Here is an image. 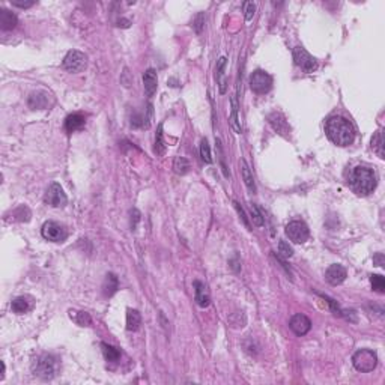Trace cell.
I'll list each match as a JSON object with an SVG mask.
<instances>
[{"instance_id": "1", "label": "cell", "mask_w": 385, "mask_h": 385, "mask_svg": "<svg viewBox=\"0 0 385 385\" xmlns=\"http://www.w3.org/2000/svg\"><path fill=\"white\" fill-rule=\"evenodd\" d=\"M325 132L327 137L337 146H348L355 140V129L352 124L342 116L330 118L325 124Z\"/></svg>"}, {"instance_id": "2", "label": "cell", "mask_w": 385, "mask_h": 385, "mask_svg": "<svg viewBox=\"0 0 385 385\" xmlns=\"http://www.w3.org/2000/svg\"><path fill=\"white\" fill-rule=\"evenodd\" d=\"M349 185L354 193L360 196H367L376 188V173L373 169L366 166H358L351 172Z\"/></svg>"}, {"instance_id": "3", "label": "cell", "mask_w": 385, "mask_h": 385, "mask_svg": "<svg viewBox=\"0 0 385 385\" xmlns=\"http://www.w3.org/2000/svg\"><path fill=\"white\" fill-rule=\"evenodd\" d=\"M56 369H57V361L53 355H41L35 363H33V373L41 378V379H53L56 375Z\"/></svg>"}, {"instance_id": "4", "label": "cell", "mask_w": 385, "mask_h": 385, "mask_svg": "<svg viewBox=\"0 0 385 385\" xmlns=\"http://www.w3.org/2000/svg\"><path fill=\"white\" fill-rule=\"evenodd\" d=\"M352 364L354 367L361 372V373H369L372 370H375V367L378 366V357L373 351L370 349H360L354 354L352 357Z\"/></svg>"}, {"instance_id": "5", "label": "cell", "mask_w": 385, "mask_h": 385, "mask_svg": "<svg viewBox=\"0 0 385 385\" xmlns=\"http://www.w3.org/2000/svg\"><path fill=\"white\" fill-rule=\"evenodd\" d=\"M286 237L293 243V244H304L307 240H309L310 237V230H309V226H307L304 221H299V220H295V221H290L286 229Z\"/></svg>"}, {"instance_id": "6", "label": "cell", "mask_w": 385, "mask_h": 385, "mask_svg": "<svg viewBox=\"0 0 385 385\" xmlns=\"http://www.w3.org/2000/svg\"><path fill=\"white\" fill-rule=\"evenodd\" d=\"M271 88H272V77L268 72L257 69L250 75V89L255 94L265 95L271 91Z\"/></svg>"}, {"instance_id": "7", "label": "cell", "mask_w": 385, "mask_h": 385, "mask_svg": "<svg viewBox=\"0 0 385 385\" xmlns=\"http://www.w3.org/2000/svg\"><path fill=\"white\" fill-rule=\"evenodd\" d=\"M42 238L51 243H62L66 240L68 237V230L65 226H62L60 223L56 221H47L44 223L42 229H41Z\"/></svg>"}, {"instance_id": "8", "label": "cell", "mask_w": 385, "mask_h": 385, "mask_svg": "<svg viewBox=\"0 0 385 385\" xmlns=\"http://www.w3.org/2000/svg\"><path fill=\"white\" fill-rule=\"evenodd\" d=\"M63 68L68 71V72H72V74H77V72H82L86 65H88V56L79 50H71L65 59H63Z\"/></svg>"}, {"instance_id": "9", "label": "cell", "mask_w": 385, "mask_h": 385, "mask_svg": "<svg viewBox=\"0 0 385 385\" xmlns=\"http://www.w3.org/2000/svg\"><path fill=\"white\" fill-rule=\"evenodd\" d=\"M292 54H293L295 63H296L304 72H313V71L318 68L316 59H315L309 51H307L305 48H302V47H295Z\"/></svg>"}, {"instance_id": "10", "label": "cell", "mask_w": 385, "mask_h": 385, "mask_svg": "<svg viewBox=\"0 0 385 385\" xmlns=\"http://www.w3.org/2000/svg\"><path fill=\"white\" fill-rule=\"evenodd\" d=\"M44 202L47 205L53 206V208H63L68 203V197H66L63 188L60 187V184L54 182L47 188L45 196H44Z\"/></svg>"}, {"instance_id": "11", "label": "cell", "mask_w": 385, "mask_h": 385, "mask_svg": "<svg viewBox=\"0 0 385 385\" xmlns=\"http://www.w3.org/2000/svg\"><path fill=\"white\" fill-rule=\"evenodd\" d=\"M268 122H269V125L274 128V131H277V134H280V135H283V137H286V138L290 135V127H289L286 118H284L281 113H278V112L271 113V115L268 116Z\"/></svg>"}, {"instance_id": "12", "label": "cell", "mask_w": 385, "mask_h": 385, "mask_svg": "<svg viewBox=\"0 0 385 385\" xmlns=\"http://www.w3.org/2000/svg\"><path fill=\"white\" fill-rule=\"evenodd\" d=\"M289 328L296 336H305L312 328V322H310L309 318L304 316V315H293L290 322H289Z\"/></svg>"}, {"instance_id": "13", "label": "cell", "mask_w": 385, "mask_h": 385, "mask_svg": "<svg viewBox=\"0 0 385 385\" xmlns=\"http://www.w3.org/2000/svg\"><path fill=\"white\" fill-rule=\"evenodd\" d=\"M346 275H348L346 268L342 266V265H337V263L330 265L328 269L325 271V280H327L330 284H333V286L342 284V283L346 280Z\"/></svg>"}, {"instance_id": "14", "label": "cell", "mask_w": 385, "mask_h": 385, "mask_svg": "<svg viewBox=\"0 0 385 385\" xmlns=\"http://www.w3.org/2000/svg\"><path fill=\"white\" fill-rule=\"evenodd\" d=\"M29 107L32 110H44V109H48L50 106V95L44 91H38V92H33L30 97H29V101H27Z\"/></svg>"}, {"instance_id": "15", "label": "cell", "mask_w": 385, "mask_h": 385, "mask_svg": "<svg viewBox=\"0 0 385 385\" xmlns=\"http://www.w3.org/2000/svg\"><path fill=\"white\" fill-rule=\"evenodd\" d=\"M143 86H144V92L147 97H152L157 92L158 88V79H157V71L149 68L144 74H143Z\"/></svg>"}, {"instance_id": "16", "label": "cell", "mask_w": 385, "mask_h": 385, "mask_svg": "<svg viewBox=\"0 0 385 385\" xmlns=\"http://www.w3.org/2000/svg\"><path fill=\"white\" fill-rule=\"evenodd\" d=\"M86 125V116L82 113H72L65 121V129L68 132H75L79 129H83Z\"/></svg>"}, {"instance_id": "17", "label": "cell", "mask_w": 385, "mask_h": 385, "mask_svg": "<svg viewBox=\"0 0 385 385\" xmlns=\"http://www.w3.org/2000/svg\"><path fill=\"white\" fill-rule=\"evenodd\" d=\"M32 307H33V298H32V296H27V295L18 296V298H15V299L11 302V309H12V312L17 313V315H24V313H27V312L32 309Z\"/></svg>"}, {"instance_id": "18", "label": "cell", "mask_w": 385, "mask_h": 385, "mask_svg": "<svg viewBox=\"0 0 385 385\" xmlns=\"http://www.w3.org/2000/svg\"><path fill=\"white\" fill-rule=\"evenodd\" d=\"M17 15L5 8L0 9V29L2 30H12L17 26Z\"/></svg>"}, {"instance_id": "19", "label": "cell", "mask_w": 385, "mask_h": 385, "mask_svg": "<svg viewBox=\"0 0 385 385\" xmlns=\"http://www.w3.org/2000/svg\"><path fill=\"white\" fill-rule=\"evenodd\" d=\"M226 62H227L226 57H220L217 62V69H215V79H217V83L220 88V94H226V91H227V80L224 77Z\"/></svg>"}, {"instance_id": "20", "label": "cell", "mask_w": 385, "mask_h": 385, "mask_svg": "<svg viewBox=\"0 0 385 385\" xmlns=\"http://www.w3.org/2000/svg\"><path fill=\"white\" fill-rule=\"evenodd\" d=\"M194 292H196V302L200 305V307H208L209 302H211V298H209V293H208V289L206 286L202 283V281H194Z\"/></svg>"}, {"instance_id": "21", "label": "cell", "mask_w": 385, "mask_h": 385, "mask_svg": "<svg viewBox=\"0 0 385 385\" xmlns=\"http://www.w3.org/2000/svg\"><path fill=\"white\" fill-rule=\"evenodd\" d=\"M230 106H232V112H230V116H229V124L237 134H241L243 128H241L240 116H238V103H237L235 97H232V100H230Z\"/></svg>"}, {"instance_id": "22", "label": "cell", "mask_w": 385, "mask_h": 385, "mask_svg": "<svg viewBox=\"0 0 385 385\" xmlns=\"http://www.w3.org/2000/svg\"><path fill=\"white\" fill-rule=\"evenodd\" d=\"M241 172H243V179H244V184H246L247 190L255 194L256 193V182H255L253 173H252L246 160H241Z\"/></svg>"}, {"instance_id": "23", "label": "cell", "mask_w": 385, "mask_h": 385, "mask_svg": "<svg viewBox=\"0 0 385 385\" xmlns=\"http://www.w3.org/2000/svg\"><path fill=\"white\" fill-rule=\"evenodd\" d=\"M119 289V280L115 274L109 272L106 275V280H104V284H103V292L106 296H112L116 293V290Z\"/></svg>"}, {"instance_id": "24", "label": "cell", "mask_w": 385, "mask_h": 385, "mask_svg": "<svg viewBox=\"0 0 385 385\" xmlns=\"http://www.w3.org/2000/svg\"><path fill=\"white\" fill-rule=\"evenodd\" d=\"M141 324V316L137 310L128 309L127 312V330L128 331H137Z\"/></svg>"}, {"instance_id": "25", "label": "cell", "mask_w": 385, "mask_h": 385, "mask_svg": "<svg viewBox=\"0 0 385 385\" xmlns=\"http://www.w3.org/2000/svg\"><path fill=\"white\" fill-rule=\"evenodd\" d=\"M101 348H103V354H104V357L109 363H116L121 358V352L115 346L107 345V343H101Z\"/></svg>"}, {"instance_id": "26", "label": "cell", "mask_w": 385, "mask_h": 385, "mask_svg": "<svg viewBox=\"0 0 385 385\" xmlns=\"http://www.w3.org/2000/svg\"><path fill=\"white\" fill-rule=\"evenodd\" d=\"M69 316H71V319L75 321V324H79L80 327H88V325L92 324V319H91L89 313H86V312H75V310H71V312H69Z\"/></svg>"}, {"instance_id": "27", "label": "cell", "mask_w": 385, "mask_h": 385, "mask_svg": "<svg viewBox=\"0 0 385 385\" xmlns=\"http://www.w3.org/2000/svg\"><path fill=\"white\" fill-rule=\"evenodd\" d=\"M173 170L178 175H187L190 170V161L185 157H176L173 161Z\"/></svg>"}, {"instance_id": "28", "label": "cell", "mask_w": 385, "mask_h": 385, "mask_svg": "<svg viewBox=\"0 0 385 385\" xmlns=\"http://www.w3.org/2000/svg\"><path fill=\"white\" fill-rule=\"evenodd\" d=\"M372 149L378 153L379 158H384V138L381 131H376L372 137Z\"/></svg>"}, {"instance_id": "29", "label": "cell", "mask_w": 385, "mask_h": 385, "mask_svg": "<svg viewBox=\"0 0 385 385\" xmlns=\"http://www.w3.org/2000/svg\"><path fill=\"white\" fill-rule=\"evenodd\" d=\"M200 157L206 164L212 163V153H211V146L208 143V138H203L200 141Z\"/></svg>"}, {"instance_id": "30", "label": "cell", "mask_w": 385, "mask_h": 385, "mask_svg": "<svg viewBox=\"0 0 385 385\" xmlns=\"http://www.w3.org/2000/svg\"><path fill=\"white\" fill-rule=\"evenodd\" d=\"M153 150H155L157 155H163V153L166 152V144H164V140H163V125L158 127V131H157V135H155V147H153Z\"/></svg>"}, {"instance_id": "31", "label": "cell", "mask_w": 385, "mask_h": 385, "mask_svg": "<svg viewBox=\"0 0 385 385\" xmlns=\"http://www.w3.org/2000/svg\"><path fill=\"white\" fill-rule=\"evenodd\" d=\"M370 284H372V289L378 293H384L385 292V280L382 275H378V274H373L370 275Z\"/></svg>"}, {"instance_id": "32", "label": "cell", "mask_w": 385, "mask_h": 385, "mask_svg": "<svg viewBox=\"0 0 385 385\" xmlns=\"http://www.w3.org/2000/svg\"><path fill=\"white\" fill-rule=\"evenodd\" d=\"M250 215H252L250 218H252V221H253L255 226H257V227L263 226V217H262L260 211L257 209V206H256L255 203L250 205Z\"/></svg>"}, {"instance_id": "33", "label": "cell", "mask_w": 385, "mask_h": 385, "mask_svg": "<svg viewBox=\"0 0 385 385\" xmlns=\"http://www.w3.org/2000/svg\"><path fill=\"white\" fill-rule=\"evenodd\" d=\"M243 9H244V17H246V21H250V20L255 17L256 3H253V2H244V5H243Z\"/></svg>"}, {"instance_id": "34", "label": "cell", "mask_w": 385, "mask_h": 385, "mask_svg": "<svg viewBox=\"0 0 385 385\" xmlns=\"http://www.w3.org/2000/svg\"><path fill=\"white\" fill-rule=\"evenodd\" d=\"M278 253L281 255V257H290L293 255V250L286 241H280L278 243Z\"/></svg>"}, {"instance_id": "35", "label": "cell", "mask_w": 385, "mask_h": 385, "mask_svg": "<svg viewBox=\"0 0 385 385\" xmlns=\"http://www.w3.org/2000/svg\"><path fill=\"white\" fill-rule=\"evenodd\" d=\"M234 205H235V209H237V212H238L240 218H241V220H243V223L246 224V227H247V229H250V221H249V217L246 215V211L241 208V205H240L238 202H234Z\"/></svg>"}, {"instance_id": "36", "label": "cell", "mask_w": 385, "mask_h": 385, "mask_svg": "<svg viewBox=\"0 0 385 385\" xmlns=\"http://www.w3.org/2000/svg\"><path fill=\"white\" fill-rule=\"evenodd\" d=\"M129 215H131V223H129V226H131V229L134 230V229L137 227L138 220H140V212H138L137 209H132V211L129 212Z\"/></svg>"}, {"instance_id": "37", "label": "cell", "mask_w": 385, "mask_h": 385, "mask_svg": "<svg viewBox=\"0 0 385 385\" xmlns=\"http://www.w3.org/2000/svg\"><path fill=\"white\" fill-rule=\"evenodd\" d=\"M12 5L18 6V8H30V6L35 5V2H33V0H29V2H18V0H14Z\"/></svg>"}, {"instance_id": "38", "label": "cell", "mask_w": 385, "mask_h": 385, "mask_svg": "<svg viewBox=\"0 0 385 385\" xmlns=\"http://www.w3.org/2000/svg\"><path fill=\"white\" fill-rule=\"evenodd\" d=\"M203 21H205V15H203V14H199V15H197V18H196V21H194V23H196V30H197V32H200V30H202V27H203Z\"/></svg>"}, {"instance_id": "39", "label": "cell", "mask_w": 385, "mask_h": 385, "mask_svg": "<svg viewBox=\"0 0 385 385\" xmlns=\"http://www.w3.org/2000/svg\"><path fill=\"white\" fill-rule=\"evenodd\" d=\"M373 262L378 265V266H384V255L382 253H378L373 256Z\"/></svg>"}]
</instances>
